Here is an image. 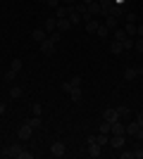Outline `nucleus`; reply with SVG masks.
<instances>
[{"mask_svg":"<svg viewBox=\"0 0 143 159\" xmlns=\"http://www.w3.org/2000/svg\"><path fill=\"white\" fill-rule=\"evenodd\" d=\"M134 159H143V145L134 147Z\"/></svg>","mask_w":143,"mask_h":159,"instance_id":"34","label":"nucleus"},{"mask_svg":"<svg viewBox=\"0 0 143 159\" xmlns=\"http://www.w3.org/2000/svg\"><path fill=\"white\" fill-rule=\"evenodd\" d=\"M31 38H34L36 40V43H43V40H45L48 38V33H45V29H34V31H31Z\"/></svg>","mask_w":143,"mask_h":159,"instance_id":"11","label":"nucleus"},{"mask_svg":"<svg viewBox=\"0 0 143 159\" xmlns=\"http://www.w3.org/2000/svg\"><path fill=\"white\" fill-rule=\"evenodd\" d=\"M69 98H72V102H81V98H83V90H81V86L69 88Z\"/></svg>","mask_w":143,"mask_h":159,"instance_id":"10","label":"nucleus"},{"mask_svg":"<svg viewBox=\"0 0 143 159\" xmlns=\"http://www.w3.org/2000/svg\"><path fill=\"white\" fill-rule=\"evenodd\" d=\"M95 143H98L100 147L110 145V135H107V133H95Z\"/></svg>","mask_w":143,"mask_h":159,"instance_id":"17","label":"nucleus"},{"mask_svg":"<svg viewBox=\"0 0 143 159\" xmlns=\"http://www.w3.org/2000/svg\"><path fill=\"white\" fill-rule=\"evenodd\" d=\"M122 48H124V50H131V48H134V38H131V36H126V38L122 40Z\"/></svg>","mask_w":143,"mask_h":159,"instance_id":"31","label":"nucleus"},{"mask_svg":"<svg viewBox=\"0 0 143 159\" xmlns=\"http://www.w3.org/2000/svg\"><path fill=\"white\" fill-rule=\"evenodd\" d=\"M17 159H34V154H31V152H26V150H21Z\"/></svg>","mask_w":143,"mask_h":159,"instance_id":"37","label":"nucleus"},{"mask_svg":"<svg viewBox=\"0 0 143 159\" xmlns=\"http://www.w3.org/2000/svg\"><path fill=\"white\" fill-rule=\"evenodd\" d=\"M14 79H17V71H14V69H10V71L2 74V81H7V83H12Z\"/></svg>","mask_w":143,"mask_h":159,"instance_id":"26","label":"nucleus"},{"mask_svg":"<svg viewBox=\"0 0 143 159\" xmlns=\"http://www.w3.org/2000/svg\"><path fill=\"white\" fill-rule=\"evenodd\" d=\"M5 109H7V105L2 102V100H0V114H5Z\"/></svg>","mask_w":143,"mask_h":159,"instance_id":"44","label":"nucleus"},{"mask_svg":"<svg viewBox=\"0 0 143 159\" xmlns=\"http://www.w3.org/2000/svg\"><path fill=\"white\" fill-rule=\"evenodd\" d=\"M134 48H136L138 52H143V36H141V38H136V40H134Z\"/></svg>","mask_w":143,"mask_h":159,"instance_id":"36","label":"nucleus"},{"mask_svg":"<svg viewBox=\"0 0 143 159\" xmlns=\"http://www.w3.org/2000/svg\"><path fill=\"white\" fill-rule=\"evenodd\" d=\"M17 135H19V140H29L31 135H34V128H31L26 121H24V124L19 126V131H17Z\"/></svg>","mask_w":143,"mask_h":159,"instance_id":"6","label":"nucleus"},{"mask_svg":"<svg viewBox=\"0 0 143 159\" xmlns=\"http://www.w3.org/2000/svg\"><path fill=\"white\" fill-rule=\"evenodd\" d=\"M110 52H112V55H122L124 52L122 40H110Z\"/></svg>","mask_w":143,"mask_h":159,"instance_id":"15","label":"nucleus"},{"mask_svg":"<svg viewBox=\"0 0 143 159\" xmlns=\"http://www.w3.org/2000/svg\"><path fill=\"white\" fill-rule=\"evenodd\" d=\"M48 38L53 40V43H60V38H62V31H53V33H48Z\"/></svg>","mask_w":143,"mask_h":159,"instance_id":"32","label":"nucleus"},{"mask_svg":"<svg viewBox=\"0 0 143 159\" xmlns=\"http://www.w3.org/2000/svg\"><path fill=\"white\" fill-rule=\"evenodd\" d=\"M21 150H24L21 145H7V147H5V150H2L0 154H2V157H14V159H17Z\"/></svg>","mask_w":143,"mask_h":159,"instance_id":"5","label":"nucleus"},{"mask_svg":"<svg viewBox=\"0 0 143 159\" xmlns=\"http://www.w3.org/2000/svg\"><path fill=\"white\" fill-rule=\"evenodd\" d=\"M55 50H57V43H53L50 38H45V40L41 43V52H43V55H48V57H53Z\"/></svg>","mask_w":143,"mask_h":159,"instance_id":"2","label":"nucleus"},{"mask_svg":"<svg viewBox=\"0 0 143 159\" xmlns=\"http://www.w3.org/2000/svg\"><path fill=\"white\" fill-rule=\"evenodd\" d=\"M124 133H126V135H134L136 140H143V128L138 126V121H131L129 126H124Z\"/></svg>","mask_w":143,"mask_h":159,"instance_id":"1","label":"nucleus"},{"mask_svg":"<svg viewBox=\"0 0 143 159\" xmlns=\"http://www.w3.org/2000/svg\"><path fill=\"white\" fill-rule=\"evenodd\" d=\"M26 124H29V126H31V128L36 131V128H41V126H43V119H41V116H31V119H29Z\"/></svg>","mask_w":143,"mask_h":159,"instance_id":"23","label":"nucleus"},{"mask_svg":"<svg viewBox=\"0 0 143 159\" xmlns=\"http://www.w3.org/2000/svg\"><path fill=\"white\" fill-rule=\"evenodd\" d=\"M105 26H107L110 31H115V29L119 26V17H115V14H107V17H105Z\"/></svg>","mask_w":143,"mask_h":159,"instance_id":"12","label":"nucleus"},{"mask_svg":"<svg viewBox=\"0 0 143 159\" xmlns=\"http://www.w3.org/2000/svg\"><path fill=\"white\" fill-rule=\"evenodd\" d=\"M43 29H45V33H53V31H57V19H45L43 21Z\"/></svg>","mask_w":143,"mask_h":159,"instance_id":"14","label":"nucleus"},{"mask_svg":"<svg viewBox=\"0 0 143 159\" xmlns=\"http://www.w3.org/2000/svg\"><path fill=\"white\" fill-rule=\"evenodd\" d=\"M31 114H34V116H41L43 114V105L41 102H34V105H31Z\"/></svg>","mask_w":143,"mask_h":159,"instance_id":"27","label":"nucleus"},{"mask_svg":"<svg viewBox=\"0 0 143 159\" xmlns=\"http://www.w3.org/2000/svg\"><path fill=\"white\" fill-rule=\"evenodd\" d=\"M122 2H124V0H115V5H122Z\"/></svg>","mask_w":143,"mask_h":159,"instance_id":"46","label":"nucleus"},{"mask_svg":"<svg viewBox=\"0 0 143 159\" xmlns=\"http://www.w3.org/2000/svg\"><path fill=\"white\" fill-rule=\"evenodd\" d=\"M81 2H86V5H88V2H93V0H81Z\"/></svg>","mask_w":143,"mask_h":159,"instance_id":"47","label":"nucleus"},{"mask_svg":"<svg viewBox=\"0 0 143 159\" xmlns=\"http://www.w3.org/2000/svg\"><path fill=\"white\" fill-rule=\"evenodd\" d=\"M98 133H107V135H110V121H102V124H100V131H98Z\"/></svg>","mask_w":143,"mask_h":159,"instance_id":"35","label":"nucleus"},{"mask_svg":"<svg viewBox=\"0 0 143 159\" xmlns=\"http://www.w3.org/2000/svg\"><path fill=\"white\" fill-rule=\"evenodd\" d=\"M74 10H76V12H79V14H81V17H83V14L88 12V5H86V2H81V0H79V2H74Z\"/></svg>","mask_w":143,"mask_h":159,"instance_id":"24","label":"nucleus"},{"mask_svg":"<svg viewBox=\"0 0 143 159\" xmlns=\"http://www.w3.org/2000/svg\"><path fill=\"white\" fill-rule=\"evenodd\" d=\"M64 5H74V2H79V0H62Z\"/></svg>","mask_w":143,"mask_h":159,"instance_id":"45","label":"nucleus"},{"mask_svg":"<svg viewBox=\"0 0 143 159\" xmlns=\"http://www.w3.org/2000/svg\"><path fill=\"white\" fill-rule=\"evenodd\" d=\"M0 81H2V74H0Z\"/></svg>","mask_w":143,"mask_h":159,"instance_id":"49","label":"nucleus"},{"mask_svg":"<svg viewBox=\"0 0 143 159\" xmlns=\"http://www.w3.org/2000/svg\"><path fill=\"white\" fill-rule=\"evenodd\" d=\"M110 135H126V133H124V124L119 119H117L115 124H110Z\"/></svg>","mask_w":143,"mask_h":159,"instance_id":"9","label":"nucleus"},{"mask_svg":"<svg viewBox=\"0 0 143 159\" xmlns=\"http://www.w3.org/2000/svg\"><path fill=\"white\" fill-rule=\"evenodd\" d=\"M136 19H138L136 14H134V12H129V17H126V21H131V24H136Z\"/></svg>","mask_w":143,"mask_h":159,"instance_id":"41","label":"nucleus"},{"mask_svg":"<svg viewBox=\"0 0 143 159\" xmlns=\"http://www.w3.org/2000/svg\"><path fill=\"white\" fill-rule=\"evenodd\" d=\"M21 95H24V90H21L19 86H12V88H10V98H12V100L21 98Z\"/></svg>","mask_w":143,"mask_h":159,"instance_id":"25","label":"nucleus"},{"mask_svg":"<svg viewBox=\"0 0 143 159\" xmlns=\"http://www.w3.org/2000/svg\"><path fill=\"white\" fill-rule=\"evenodd\" d=\"M124 38H126V31L117 26L115 31H112V38H110V40H124Z\"/></svg>","mask_w":143,"mask_h":159,"instance_id":"21","label":"nucleus"},{"mask_svg":"<svg viewBox=\"0 0 143 159\" xmlns=\"http://www.w3.org/2000/svg\"><path fill=\"white\" fill-rule=\"evenodd\" d=\"M136 121H138V126L143 128V112H138V114H136Z\"/></svg>","mask_w":143,"mask_h":159,"instance_id":"42","label":"nucleus"},{"mask_svg":"<svg viewBox=\"0 0 143 159\" xmlns=\"http://www.w3.org/2000/svg\"><path fill=\"white\" fill-rule=\"evenodd\" d=\"M95 33H98L100 38H107V36H110V29L105 26V24H100V26H98V31H95Z\"/></svg>","mask_w":143,"mask_h":159,"instance_id":"30","label":"nucleus"},{"mask_svg":"<svg viewBox=\"0 0 143 159\" xmlns=\"http://www.w3.org/2000/svg\"><path fill=\"white\" fill-rule=\"evenodd\" d=\"M88 14L91 17H98V14H100V2H98V0L88 2Z\"/></svg>","mask_w":143,"mask_h":159,"instance_id":"18","label":"nucleus"},{"mask_svg":"<svg viewBox=\"0 0 143 159\" xmlns=\"http://www.w3.org/2000/svg\"><path fill=\"white\" fill-rule=\"evenodd\" d=\"M136 36H143V24H136Z\"/></svg>","mask_w":143,"mask_h":159,"instance_id":"43","label":"nucleus"},{"mask_svg":"<svg viewBox=\"0 0 143 159\" xmlns=\"http://www.w3.org/2000/svg\"><path fill=\"white\" fill-rule=\"evenodd\" d=\"M124 31H126V36H136V24H131V21H126V26H124Z\"/></svg>","mask_w":143,"mask_h":159,"instance_id":"28","label":"nucleus"},{"mask_svg":"<svg viewBox=\"0 0 143 159\" xmlns=\"http://www.w3.org/2000/svg\"><path fill=\"white\" fill-rule=\"evenodd\" d=\"M21 66H24V62H21L19 57H14L12 64H10V69H14V71H21Z\"/></svg>","mask_w":143,"mask_h":159,"instance_id":"29","label":"nucleus"},{"mask_svg":"<svg viewBox=\"0 0 143 159\" xmlns=\"http://www.w3.org/2000/svg\"><path fill=\"white\" fill-rule=\"evenodd\" d=\"M83 83V76H72V81H69V86L74 88V86H81Z\"/></svg>","mask_w":143,"mask_h":159,"instance_id":"33","label":"nucleus"},{"mask_svg":"<svg viewBox=\"0 0 143 159\" xmlns=\"http://www.w3.org/2000/svg\"><path fill=\"white\" fill-rule=\"evenodd\" d=\"M57 19V17H55ZM72 26V21L67 19V17H62V19H57V31H67V29Z\"/></svg>","mask_w":143,"mask_h":159,"instance_id":"20","label":"nucleus"},{"mask_svg":"<svg viewBox=\"0 0 143 159\" xmlns=\"http://www.w3.org/2000/svg\"><path fill=\"white\" fill-rule=\"evenodd\" d=\"M110 147L122 150V147H124V135H110Z\"/></svg>","mask_w":143,"mask_h":159,"instance_id":"13","label":"nucleus"},{"mask_svg":"<svg viewBox=\"0 0 143 159\" xmlns=\"http://www.w3.org/2000/svg\"><path fill=\"white\" fill-rule=\"evenodd\" d=\"M119 157L122 159H134V150H126V152H122Z\"/></svg>","mask_w":143,"mask_h":159,"instance_id":"38","label":"nucleus"},{"mask_svg":"<svg viewBox=\"0 0 143 159\" xmlns=\"http://www.w3.org/2000/svg\"><path fill=\"white\" fill-rule=\"evenodd\" d=\"M117 112H119V116H124V114H129V107H117Z\"/></svg>","mask_w":143,"mask_h":159,"instance_id":"39","label":"nucleus"},{"mask_svg":"<svg viewBox=\"0 0 143 159\" xmlns=\"http://www.w3.org/2000/svg\"><path fill=\"white\" fill-rule=\"evenodd\" d=\"M64 152H67V147H64L62 140H55L53 145H50V154L53 157H64Z\"/></svg>","mask_w":143,"mask_h":159,"instance_id":"3","label":"nucleus"},{"mask_svg":"<svg viewBox=\"0 0 143 159\" xmlns=\"http://www.w3.org/2000/svg\"><path fill=\"white\" fill-rule=\"evenodd\" d=\"M100 150H102V147L100 145H98V143H88V154H91V157H100Z\"/></svg>","mask_w":143,"mask_h":159,"instance_id":"19","label":"nucleus"},{"mask_svg":"<svg viewBox=\"0 0 143 159\" xmlns=\"http://www.w3.org/2000/svg\"><path fill=\"white\" fill-rule=\"evenodd\" d=\"M38 2H48V0H38Z\"/></svg>","mask_w":143,"mask_h":159,"instance_id":"48","label":"nucleus"},{"mask_svg":"<svg viewBox=\"0 0 143 159\" xmlns=\"http://www.w3.org/2000/svg\"><path fill=\"white\" fill-rule=\"evenodd\" d=\"M117 119H122L117 109H105V112H102V121H110V124H115Z\"/></svg>","mask_w":143,"mask_h":159,"instance_id":"8","label":"nucleus"},{"mask_svg":"<svg viewBox=\"0 0 143 159\" xmlns=\"http://www.w3.org/2000/svg\"><path fill=\"white\" fill-rule=\"evenodd\" d=\"M67 14H69V5H60L57 10H55V17H57V19H62V17H67Z\"/></svg>","mask_w":143,"mask_h":159,"instance_id":"22","label":"nucleus"},{"mask_svg":"<svg viewBox=\"0 0 143 159\" xmlns=\"http://www.w3.org/2000/svg\"><path fill=\"white\" fill-rule=\"evenodd\" d=\"M45 5H50V7H55V10H57V7H60V0H48Z\"/></svg>","mask_w":143,"mask_h":159,"instance_id":"40","label":"nucleus"},{"mask_svg":"<svg viewBox=\"0 0 143 159\" xmlns=\"http://www.w3.org/2000/svg\"><path fill=\"white\" fill-rule=\"evenodd\" d=\"M98 26H100V21H98V19H93V17L86 19V31H88V33H95V31H98Z\"/></svg>","mask_w":143,"mask_h":159,"instance_id":"16","label":"nucleus"},{"mask_svg":"<svg viewBox=\"0 0 143 159\" xmlns=\"http://www.w3.org/2000/svg\"><path fill=\"white\" fill-rule=\"evenodd\" d=\"M141 74H143V66H126V69H124V79L134 81L136 76H141Z\"/></svg>","mask_w":143,"mask_h":159,"instance_id":"4","label":"nucleus"},{"mask_svg":"<svg viewBox=\"0 0 143 159\" xmlns=\"http://www.w3.org/2000/svg\"><path fill=\"white\" fill-rule=\"evenodd\" d=\"M98 2H100V17H107L115 7V0H98Z\"/></svg>","mask_w":143,"mask_h":159,"instance_id":"7","label":"nucleus"}]
</instances>
